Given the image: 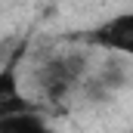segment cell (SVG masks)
<instances>
[{
	"mask_svg": "<svg viewBox=\"0 0 133 133\" xmlns=\"http://www.w3.org/2000/svg\"><path fill=\"white\" fill-rule=\"evenodd\" d=\"M93 40L111 53L133 56V12H118V16L105 19L93 31Z\"/></svg>",
	"mask_w": 133,
	"mask_h": 133,
	"instance_id": "6da1fadb",
	"label": "cell"
},
{
	"mask_svg": "<svg viewBox=\"0 0 133 133\" xmlns=\"http://www.w3.org/2000/svg\"><path fill=\"white\" fill-rule=\"evenodd\" d=\"M0 133H53V127L31 108L0 115Z\"/></svg>",
	"mask_w": 133,
	"mask_h": 133,
	"instance_id": "7a4b0ae2",
	"label": "cell"
}]
</instances>
